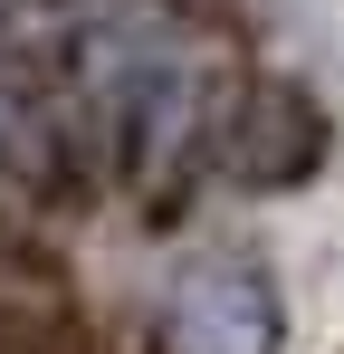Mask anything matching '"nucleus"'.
<instances>
[{
    "instance_id": "obj_3",
    "label": "nucleus",
    "mask_w": 344,
    "mask_h": 354,
    "mask_svg": "<svg viewBox=\"0 0 344 354\" xmlns=\"http://www.w3.org/2000/svg\"><path fill=\"white\" fill-rule=\"evenodd\" d=\"M19 19H29V0H0V39H10V29H19Z\"/></svg>"
},
{
    "instance_id": "obj_1",
    "label": "nucleus",
    "mask_w": 344,
    "mask_h": 354,
    "mask_svg": "<svg viewBox=\"0 0 344 354\" xmlns=\"http://www.w3.org/2000/svg\"><path fill=\"white\" fill-rule=\"evenodd\" d=\"M77 77L106 115L115 153L144 182H163L191 134H201V67H191V39L182 19L153 10V0H106V10H77Z\"/></svg>"
},
{
    "instance_id": "obj_2",
    "label": "nucleus",
    "mask_w": 344,
    "mask_h": 354,
    "mask_svg": "<svg viewBox=\"0 0 344 354\" xmlns=\"http://www.w3.org/2000/svg\"><path fill=\"white\" fill-rule=\"evenodd\" d=\"M172 354H278L287 345V297L249 249H201L163 288Z\"/></svg>"
}]
</instances>
